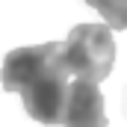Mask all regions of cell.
Instances as JSON below:
<instances>
[{
    "label": "cell",
    "mask_w": 127,
    "mask_h": 127,
    "mask_svg": "<svg viewBox=\"0 0 127 127\" xmlns=\"http://www.w3.org/2000/svg\"><path fill=\"white\" fill-rule=\"evenodd\" d=\"M0 83L6 92H18L27 115L41 124H62L68 71L59 59V41L15 47L6 53Z\"/></svg>",
    "instance_id": "6da1fadb"
},
{
    "label": "cell",
    "mask_w": 127,
    "mask_h": 127,
    "mask_svg": "<svg viewBox=\"0 0 127 127\" xmlns=\"http://www.w3.org/2000/svg\"><path fill=\"white\" fill-rule=\"evenodd\" d=\"M62 127H106L103 95L95 83H83V80L68 83Z\"/></svg>",
    "instance_id": "3957f363"
},
{
    "label": "cell",
    "mask_w": 127,
    "mask_h": 127,
    "mask_svg": "<svg viewBox=\"0 0 127 127\" xmlns=\"http://www.w3.org/2000/svg\"><path fill=\"white\" fill-rule=\"evenodd\" d=\"M86 3L106 18L109 30H124L127 27V0H86Z\"/></svg>",
    "instance_id": "277c9868"
},
{
    "label": "cell",
    "mask_w": 127,
    "mask_h": 127,
    "mask_svg": "<svg viewBox=\"0 0 127 127\" xmlns=\"http://www.w3.org/2000/svg\"><path fill=\"white\" fill-rule=\"evenodd\" d=\"M59 59L68 77L97 86L100 80H106L115 62L112 30L106 24H77L68 32V38L59 44Z\"/></svg>",
    "instance_id": "7a4b0ae2"
}]
</instances>
